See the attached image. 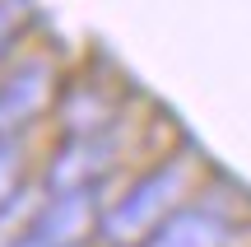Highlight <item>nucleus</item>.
Masks as SVG:
<instances>
[{
	"label": "nucleus",
	"mask_w": 251,
	"mask_h": 247,
	"mask_svg": "<svg viewBox=\"0 0 251 247\" xmlns=\"http://www.w3.org/2000/svg\"><path fill=\"white\" fill-rule=\"evenodd\" d=\"M186 173H191L186 159H168V164H158L153 173H144L140 182L102 215L107 243H140L158 220H168V215L177 210L181 192H186Z\"/></svg>",
	"instance_id": "f257e3e1"
},
{
	"label": "nucleus",
	"mask_w": 251,
	"mask_h": 247,
	"mask_svg": "<svg viewBox=\"0 0 251 247\" xmlns=\"http://www.w3.org/2000/svg\"><path fill=\"white\" fill-rule=\"evenodd\" d=\"M56 89V75L47 61H24L19 70L5 75L0 84V140H14L28 121H37L51 103Z\"/></svg>",
	"instance_id": "f03ea898"
},
{
	"label": "nucleus",
	"mask_w": 251,
	"mask_h": 247,
	"mask_svg": "<svg viewBox=\"0 0 251 247\" xmlns=\"http://www.w3.org/2000/svg\"><path fill=\"white\" fill-rule=\"evenodd\" d=\"M144 247H228V224L209 210H172L144 233Z\"/></svg>",
	"instance_id": "7ed1b4c3"
},
{
	"label": "nucleus",
	"mask_w": 251,
	"mask_h": 247,
	"mask_svg": "<svg viewBox=\"0 0 251 247\" xmlns=\"http://www.w3.org/2000/svg\"><path fill=\"white\" fill-rule=\"evenodd\" d=\"M107 159H112V145L102 136H75L70 145L56 154L47 182H51V192H84V187H93V177L107 168Z\"/></svg>",
	"instance_id": "20e7f679"
},
{
	"label": "nucleus",
	"mask_w": 251,
	"mask_h": 247,
	"mask_svg": "<svg viewBox=\"0 0 251 247\" xmlns=\"http://www.w3.org/2000/svg\"><path fill=\"white\" fill-rule=\"evenodd\" d=\"M19 177H24V154L14 140H0V205L19 196Z\"/></svg>",
	"instance_id": "39448f33"
},
{
	"label": "nucleus",
	"mask_w": 251,
	"mask_h": 247,
	"mask_svg": "<svg viewBox=\"0 0 251 247\" xmlns=\"http://www.w3.org/2000/svg\"><path fill=\"white\" fill-rule=\"evenodd\" d=\"M24 24H28V0H0V56L24 33Z\"/></svg>",
	"instance_id": "423d86ee"
}]
</instances>
